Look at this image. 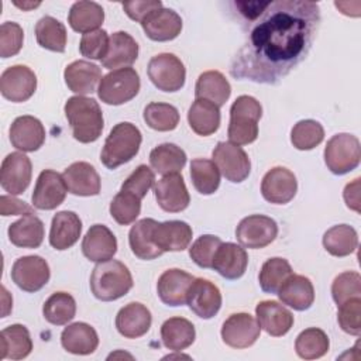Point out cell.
<instances>
[{
	"instance_id": "1",
	"label": "cell",
	"mask_w": 361,
	"mask_h": 361,
	"mask_svg": "<svg viewBox=\"0 0 361 361\" xmlns=\"http://www.w3.org/2000/svg\"><path fill=\"white\" fill-rule=\"evenodd\" d=\"M320 25L317 3L307 0L269 1L254 21L230 65L240 80L276 83L309 54Z\"/></svg>"
},
{
	"instance_id": "2",
	"label": "cell",
	"mask_w": 361,
	"mask_h": 361,
	"mask_svg": "<svg viewBox=\"0 0 361 361\" xmlns=\"http://www.w3.org/2000/svg\"><path fill=\"white\" fill-rule=\"evenodd\" d=\"M63 110L76 141L89 144L102 135L104 120L102 109L94 99L86 96L69 97Z\"/></svg>"
},
{
	"instance_id": "3",
	"label": "cell",
	"mask_w": 361,
	"mask_h": 361,
	"mask_svg": "<svg viewBox=\"0 0 361 361\" xmlns=\"http://www.w3.org/2000/svg\"><path fill=\"white\" fill-rule=\"evenodd\" d=\"M133 288V276L128 268L117 261L97 262L90 275V289L96 299L111 302L123 298Z\"/></svg>"
},
{
	"instance_id": "4",
	"label": "cell",
	"mask_w": 361,
	"mask_h": 361,
	"mask_svg": "<svg viewBox=\"0 0 361 361\" xmlns=\"http://www.w3.org/2000/svg\"><path fill=\"white\" fill-rule=\"evenodd\" d=\"M141 141V131L134 124L128 121L118 123L111 128L104 141L100 161L106 168L116 169L138 154Z\"/></svg>"
},
{
	"instance_id": "5",
	"label": "cell",
	"mask_w": 361,
	"mask_h": 361,
	"mask_svg": "<svg viewBox=\"0 0 361 361\" xmlns=\"http://www.w3.org/2000/svg\"><path fill=\"white\" fill-rule=\"evenodd\" d=\"M262 116L259 102L252 96H238L230 109L228 140L235 145H247L258 137V121Z\"/></svg>"
},
{
	"instance_id": "6",
	"label": "cell",
	"mask_w": 361,
	"mask_h": 361,
	"mask_svg": "<svg viewBox=\"0 0 361 361\" xmlns=\"http://www.w3.org/2000/svg\"><path fill=\"white\" fill-rule=\"evenodd\" d=\"M140 76L133 68H120L104 75L97 87L99 99L111 106H120L134 99L140 92Z\"/></svg>"
},
{
	"instance_id": "7",
	"label": "cell",
	"mask_w": 361,
	"mask_h": 361,
	"mask_svg": "<svg viewBox=\"0 0 361 361\" xmlns=\"http://www.w3.org/2000/svg\"><path fill=\"white\" fill-rule=\"evenodd\" d=\"M361 145L360 140L347 133L333 135L324 148V162L334 175H344L360 165Z\"/></svg>"
},
{
	"instance_id": "8",
	"label": "cell",
	"mask_w": 361,
	"mask_h": 361,
	"mask_svg": "<svg viewBox=\"0 0 361 361\" xmlns=\"http://www.w3.org/2000/svg\"><path fill=\"white\" fill-rule=\"evenodd\" d=\"M147 73L149 80L162 92H178L183 87L186 69L182 61L169 52L158 54L148 62Z\"/></svg>"
},
{
	"instance_id": "9",
	"label": "cell",
	"mask_w": 361,
	"mask_h": 361,
	"mask_svg": "<svg viewBox=\"0 0 361 361\" xmlns=\"http://www.w3.org/2000/svg\"><path fill=\"white\" fill-rule=\"evenodd\" d=\"M212 158L223 176L233 183H240L250 175L251 162L240 145L230 141H220L214 147Z\"/></svg>"
},
{
	"instance_id": "10",
	"label": "cell",
	"mask_w": 361,
	"mask_h": 361,
	"mask_svg": "<svg viewBox=\"0 0 361 361\" xmlns=\"http://www.w3.org/2000/svg\"><path fill=\"white\" fill-rule=\"evenodd\" d=\"M278 235V224L274 219L264 214H251L244 217L237 228L235 237L245 248L259 250L269 245Z\"/></svg>"
},
{
	"instance_id": "11",
	"label": "cell",
	"mask_w": 361,
	"mask_h": 361,
	"mask_svg": "<svg viewBox=\"0 0 361 361\" xmlns=\"http://www.w3.org/2000/svg\"><path fill=\"white\" fill-rule=\"evenodd\" d=\"M51 276L48 262L39 255H25L16 259L11 268L13 282L25 292H37L44 288Z\"/></svg>"
},
{
	"instance_id": "12",
	"label": "cell",
	"mask_w": 361,
	"mask_h": 361,
	"mask_svg": "<svg viewBox=\"0 0 361 361\" xmlns=\"http://www.w3.org/2000/svg\"><path fill=\"white\" fill-rule=\"evenodd\" d=\"M37 89V76L25 65H13L0 76V92L10 102L28 100Z\"/></svg>"
},
{
	"instance_id": "13",
	"label": "cell",
	"mask_w": 361,
	"mask_h": 361,
	"mask_svg": "<svg viewBox=\"0 0 361 361\" xmlns=\"http://www.w3.org/2000/svg\"><path fill=\"white\" fill-rule=\"evenodd\" d=\"M261 327L250 313H233L221 326V338L231 348H248L259 338Z\"/></svg>"
},
{
	"instance_id": "14",
	"label": "cell",
	"mask_w": 361,
	"mask_h": 361,
	"mask_svg": "<svg viewBox=\"0 0 361 361\" xmlns=\"http://www.w3.org/2000/svg\"><path fill=\"white\" fill-rule=\"evenodd\" d=\"M31 175V161L23 152H11L1 162L0 183L10 195H21L28 188Z\"/></svg>"
},
{
	"instance_id": "15",
	"label": "cell",
	"mask_w": 361,
	"mask_h": 361,
	"mask_svg": "<svg viewBox=\"0 0 361 361\" xmlns=\"http://www.w3.org/2000/svg\"><path fill=\"white\" fill-rule=\"evenodd\" d=\"M298 190V180L292 171L285 166L269 169L261 182V193L264 199L274 204L289 203Z\"/></svg>"
},
{
	"instance_id": "16",
	"label": "cell",
	"mask_w": 361,
	"mask_h": 361,
	"mask_svg": "<svg viewBox=\"0 0 361 361\" xmlns=\"http://www.w3.org/2000/svg\"><path fill=\"white\" fill-rule=\"evenodd\" d=\"M154 195L159 207L169 213H178L189 206L190 196L180 173L164 175L154 185Z\"/></svg>"
},
{
	"instance_id": "17",
	"label": "cell",
	"mask_w": 361,
	"mask_h": 361,
	"mask_svg": "<svg viewBox=\"0 0 361 361\" xmlns=\"http://www.w3.org/2000/svg\"><path fill=\"white\" fill-rule=\"evenodd\" d=\"M66 192L68 188L62 175L52 169H45L37 179L31 196L32 204L39 210L56 209L65 200Z\"/></svg>"
},
{
	"instance_id": "18",
	"label": "cell",
	"mask_w": 361,
	"mask_h": 361,
	"mask_svg": "<svg viewBox=\"0 0 361 361\" xmlns=\"http://www.w3.org/2000/svg\"><path fill=\"white\" fill-rule=\"evenodd\" d=\"M193 281L195 276L182 269L172 268L165 271L157 283V292L161 302L168 306L186 305Z\"/></svg>"
},
{
	"instance_id": "19",
	"label": "cell",
	"mask_w": 361,
	"mask_h": 361,
	"mask_svg": "<svg viewBox=\"0 0 361 361\" xmlns=\"http://www.w3.org/2000/svg\"><path fill=\"white\" fill-rule=\"evenodd\" d=\"M186 303L200 319H212L221 306L220 289L207 279L195 278Z\"/></svg>"
},
{
	"instance_id": "20",
	"label": "cell",
	"mask_w": 361,
	"mask_h": 361,
	"mask_svg": "<svg viewBox=\"0 0 361 361\" xmlns=\"http://www.w3.org/2000/svg\"><path fill=\"white\" fill-rule=\"evenodd\" d=\"M10 141L14 148L23 152H34L45 141V128L37 117L20 116L10 127Z\"/></svg>"
},
{
	"instance_id": "21",
	"label": "cell",
	"mask_w": 361,
	"mask_h": 361,
	"mask_svg": "<svg viewBox=\"0 0 361 361\" xmlns=\"http://www.w3.org/2000/svg\"><path fill=\"white\" fill-rule=\"evenodd\" d=\"M141 27L145 35L152 41H171L175 39L182 31L180 16L171 8H158L148 14Z\"/></svg>"
},
{
	"instance_id": "22",
	"label": "cell",
	"mask_w": 361,
	"mask_h": 361,
	"mask_svg": "<svg viewBox=\"0 0 361 361\" xmlns=\"http://www.w3.org/2000/svg\"><path fill=\"white\" fill-rule=\"evenodd\" d=\"M83 255L93 262L109 261L117 252V240L111 230L103 224L92 226L82 241Z\"/></svg>"
},
{
	"instance_id": "23",
	"label": "cell",
	"mask_w": 361,
	"mask_h": 361,
	"mask_svg": "<svg viewBox=\"0 0 361 361\" xmlns=\"http://www.w3.org/2000/svg\"><path fill=\"white\" fill-rule=\"evenodd\" d=\"M62 178L72 195L96 196L100 193V176L89 162H73L63 171Z\"/></svg>"
},
{
	"instance_id": "24",
	"label": "cell",
	"mask_w": 361,
	"mask_h": 361,
	"mask_svg": "<svg viewBox=\"0 0 361 361\" xmlns=\"http://www.w3.org/2000/svg\"><path fill=\"white\" fill-rule=\"evenodd\" d=\"M257 322L272 337L285 336L293 326V314L275 300H262L255 307Z\"/></svg>"
},
{
	"instance_id": "25",
	"label": "cell",
	"mask_w": 361,
	"mask_h": 361,
	"mask_svg": "<svg viewBox=\"0 0 361 361\" xmlns=\"http://www.w3.org/2000/svg\"><path fill=\"white\" fill-rule=\"evenodd\" d=\"M155 245L162 251H183L192 241V227L180 220L158 223L152 231Z\"/></svg>"
},
{
	"instance_id": "26",
	"label": "cell",
	"mask_w": 361,
	"mask_h": 361,
	"mask_svg": "<svg viewBox=\"0 0 361 361\" xmlns=\"http://www.w3.org/2000/svg\"><path fill=\"white\" fill-rule=\"evenodd\" d=\"M152 323L151 312L138 302H131L121 307L116 316V329L126 338H138L144 336Z\"/></svg>"
},
{
	"instance_id": "27",
	"label": "cell",
	"mask_w": 361,
	"mask_h": 361,
	"mask_svg": "<svg viewBox=\"0 0 361 361\" xmlns=\"http://www.w3.org/2000/svg\"><path fill=\"white\" fill-rule=\"evenodd\" d=\"M82 221L75 212L62 210L52 217L49 244L59 251L71 248L80 237Z\"/></svg>"
},
{
	"instance_id": "28",
	"label": "cell",
	"mask_w": 361,
	"mask_h": 361,
	"mask_svg": "<svg viewBox=\"0 0 361 361\" xmlns=\"http://www.w3.org/2000/svg\"><path fill=\"white\" fill-rule=\"evenodd\" d=\"M248 265V255L241 245L221 243L217 248L212 268L226 279H238L244 275Z\"/></svg>"
},
{
	"instance_id": "29",
	"label": "cell",
	"mask_w": 361,
	"mask_h": 361,
	"mask_svg": "<svg viewBox=\"0 0 361 361\" xmlns=\"http://www.w3.org/2000/svg\"><path fill=\"white\" fill-rule=\"evenodd\" d=\"M63 78L71 92L83 96L93 93L103 76L97 65L87 61H75L65 68Z\"/></svg>"
},
{
	"instance_id": "30",
	"label": "cell",
	"mask_w": 361,
	"mask_h": 361,
	"mask_svg": "<svg viewBox=\"0 0 361 361\" xmlns=\"http://www.w3.org/2000/svg\"><path fill=\"white\" fill-rule=\"evenodd\" d=\"M138 56V44L126 31H117L110 35L109 49L106 56L102 59L103 68L120 69L135 62Z\"/></svg>"
},
{
	"instance_id": "31",
	"label": "cell",
	"mask_w": 361,
	"mask_h": 361,
	"mask_svg": "<svg viewBox=\"0 0 361 361\" xmlns=\"http://www.w3.org/2000/svg\"><path fill=\"white\" fill-rule=\"evenodd\" d=\"M278 296L283 305L295 310H307L314 302V288L309 278L292 274L278 289Z\"/></svg>"
},
{
	"instance_id": "32",
	"label": "cell",
	"mask_w": 361,
	"mask_h": 361,
	"mask_svg": "<svg viewBox=\"0 0 361 361\" xmlns=\"http://www.w3.org/2000/svg\"><path fill=\"white\" fill-rule=\"evenodd\" d=\"M62 347L76 355H87L96 351L99 345V336L96 330L83 322L69 324L61 334Z\"/></svg>"
},
{
	"instance_id": "33",
	"label": "cell",
	"mask_w": 361,
	"mask_h": 361,
	"mask_svg": "<svg viewBox=\"0 0 361 361\" xmlns=\"http://www.w3.org/2000/svg\"><path fill=\"white\" fill-rule=\"evenodd\" d=\"M8 240L20 248H38L44 240V223L35 213L23 214L8 227Z\"/></svg>"
},
{
	"instance_id": "34",
	"label": "cell",
	"mask_w": 361,
	"mask_h": 361,
	"mask_svg": "<svg viewBox=\"0 0 361 361\" xmlns=\"http://www.w3.org/2000/svg\"><path fill=\"white\" fill-rule=\"evenodd\" d=\"M32 351L30 331L23 324H11L0 333V358L23 360Z\"/></svg>"
},
{
	"instance_id": "35",
	"label": "cell",
	"mask_w": 361,
	"mask_h": 361,
	"mask_svg": "<svg viewBox=\"0 0 361 361\" xmlns=\"http://www.w3.org/2000/svg\"><path fill=\"white\" fill-rule=\"evenodd\" d=\"M231 94V86L226 76L219 71H206L199 75L195 96L196 99H204L214 103L217 107L226 104Z\"/></svg>"
},
{
	"instance_id": "36",
	"label": "cell",
	"mask_w": 361,
	"mask_h": 361,
	"mask_svg": "<svg viewBox=\"0 0 361 361\" xmlns=\"http://www.w3.org/2000/svg\"><path fill=\"white\" fill-rule=\"evenodd\" d=\"M188 123L197 135H212L220 127V107L209 100L196 99L188 111Z\"/></svg>"
},
{
	"instance_id": "37",
	"label": "cell",
	"mask_w": 361,
	"mask_h": 361,
	"mask_svg": "<svg viewBox=\"0 0 361 361\" xmlns=\"http://www.w3.org/2000/svg\"><path fill=\"white\" fill-rule=\"evenodd\" d=\"M157 221L154 219H141L134 223L128 233V243L133 254L140 259H154L164 252L155 245L152 231Z\"/></svg>"
},
{
	"instance_id": "38",
	"label": "cell",
	"mask_w": 361,
	"mask_h": 361,
	"mask_svg": "<svg viewBox=\"0 0 361 361\" xmlns=\"http://www.w3.org/2000/svg\"><path fill=\"white\" fill-rule=\"evenodd\" d=\"M104 21V11L103 7L94 1L80 0L72 4L68 23L73 31L87 34L92 31L99 30V27Z\"/></svg>"
},
{
	"instance_id": "39",
	"label": "cell",
	"mask_w": 361,
	"mask_h": 361,
	"mask_svg": "<svg viewBox=\"0 0 361 361\" xmlns=\"http://www.w3.org/2000/svg\"><path fill=\"white\" fill-rule=\"evenodd\" d=\"M195 337V326L188 319L171 317L161 326V340L168 350L182 351L192 345Z\"/></svg>"
},
{
	"instance_id": "40",
	"label": "cell",
	"mask_w": 361,
	"mask_h": 361,
	"mask_svg": "<svg viewBox=\"0 0 361 361\" xmlns=\"http://www.w3.org/2000/svg\"><path fill=\"white\" fill-rule=\"evenodd\" d=\"M149 164L161 175L179 173L186 164V154L176 144L165 142L151 151Z\"/></svg>"
},
{
	"instance_id": "41",
	"label": "cell",
	"mask_w": 361,
	"mask_h": 361,
	"mask_svg": "<svg viewBox=\"0 0 361 361\" xmlns=\"http://www.w3.org/2000/svg\"><path fill=\"white\" fill-rule=\"evenodd\" d=\"M326 251L334 257H347L358 245L357 231L348 224H337L329 228L323 235Z\"/></svg>"
},
{
	"instance_id": "42",
	"label": "cell",
	"mask_w": 361,
	"mask_h": 361,
	"mask_svg": "<svg viewBox=\"0 0 361 361\" xmlns=\"http://www.w3.org/2000/svg\"><path fill=\"white\" fill-rule=\"evenodd\" d=\"M35 38L39 47L54 52H63L68 39L66 28L59 20L45 16L35 25Z\"/></svg>"
},
{
	"instance_id": "43",
	"label": "cell",
	"mask_w": 361,
	"mask_h": 361,
	"mask_svg": "<svg viewBox=\"0 0 361 361\" xmlns=\"http://www.w3.org/2000/svg\"><path fill=\"white\" fill-rule=\"evenodd\" d=\"M76 302L66 292L52 293L42 306V314L47 322L55 326H63L75 317Z\"/></svg>"
},
{
	"instance_id": "44",
	"label": "cell",
	"mask_w": 361,
	"mask_h": 361,
	"mask_svg": "<svg viewBox=\"0 0 361 361\" xmlns=\"http://www.w3.org/2000/svg\"><path fill=\"white\" fill-rule=\"evenodd\" d=\"M190 178L200 195H212L220 186V171L213 161L206 158H196L190 162Z\"/></svg>"
},
{
	"instance_id": "45",
	"label": "cell",
	"mask_w": 361,
	"mask_h": 361,
	"mask_svg": "<svg viewBox=\"0 0 361 361\" xmlns=\"http://www.w3.org/2000/svg\"><path fill=\"white\" fill-rule=\"evenodd\" d=\"M292 267L285 258L274 257L267 259L259 271V286L267 293H276L282 283L292 275Z\"/></svg>"
},
{
	"instance_id": "46",
	"label": "cell",
	"mask_w": 361,
	"mask_h": 361,
	"mask_svg": "<svg viewBox=\"0 0 361 361\" xmlns=\"http://www.w3.org/2000/svg\"><path fill=\"white\" fill-rule=\"evenodd\" d=\"M330 347V341L327 334L317 329L310 327L303 330L295 341L296 354L303 360H316L323 357Z\"/></svg>"
},
{
	"instance_id": "47",
	"label": "cell",
	"mask_w": 361,
	"mask_h": 361,
	"mask_svg": "<svg viewBox=\"0 0 361 361\" xmlns=\"http://www.w3.org/2000/svg\"><path fill=\"white\" fill-rule=\"evenodd\" d=\"M144 121L157 131H172L179 124V111L169 103L152 102L144 109Z\"/></svg>"
},
{
	"instance_id": "48",
	"label": "cell",
	"mask_w": 361,
	"mask_h": 361,
	"mask_svg": "<svg viewBox=\"0 0 361 361\" xmlns=\"http://www.w3.org/2000/svg\"><path fill=\"white\" fill-rule=\"evenodd\" d=\"M324 138V130L316 120H300L290 131V142L296 149L307 151L317 147Z\"/></svg>"
},
{
	"instance_id": "49",
	"label": "cell",
	"mask_w": 361,
	"mask_h": 361,
	"mask_svg": "<svg viewBox=\"0 0 361 361\" xmlns=\"http://www.w3.org/2000/svg\"><path fill=\"white\" fill-rule=\"evenodd\" d=\"M140 212L141 199L130 192L120 190L110 203V214L121 226H128L134 223Z\"/></svg>"
},
{
	"instance_id": "50",
	"label": "cell",
	"mask_w": 361,
	"mask_h": 361,
	"mask_svg": "<svg viewBox=\"0 0 361 361\" xmlns=\"http://www.w3.org/2000/svg\"><path fill=\"white\" fill-rule=\"evenodd\" d=\"M331 296L337 306L348 299L361 298V276L355 271H345L337 275L331 283Z\"/></svg>"
},
{
	"instance_id": "51",
	"label": "cell",
	"mask_w": 361,
	"mask_h": 361,
	"mask_svg": "<svg viewBox=\"0 0 361 361\" xmlns=\"http://www.w3.org/2000/svg\"><path fill=\"white\" fill-rule=\"evenodd\" d=\"M221 240L212 234L200 235L189 248V255L200 268H212L213 258L220 247Z\"/></svg>"
},
{
	"instance_id": "52",
	"label": "cell",
	"mask_w": 361,
	"mask_h": 361,
	"mask_svg": "<svg viewBox=\"0 0 361 361\" xmlns=\"http://www.w3.org/2000/svg\"><path fill=\"white\" fill-rule=\"evenodd\" d=\"M337 322L341 330L351 336L361 333V298H353L338 306Z\"/></svg>"
},
{
	"instance_id": "53",
	"label": "cell",
	"mask_w": 361,
	"mask_h": 361,
	"mask_svg": "<svg viewBox=\"0 0 361 361\" xmlns=\"http://www.w3.org/2000/svg\"><path fill=\"white\" fill-rule=\"evenodd\" d=\"M24 31L20 24L6 21L0 27V56L10 58L20 52L23 48Z\"/></svg>"
},
{
	"instance_id": "54",
	"label": "cell",
	"mask_w": 361,
	"mask_h": 361,
	"mask_svg": "<svg viewBox=\"0 0 361 361\" xmlns=\"http://www.w3.org/2000/svg\"><path fill=\"white\" fill-rule=\"evenodd\" d=\"M109 39L110 37L104 30H96L87 34L82 35L80 44H79V51L83 56L89 59H103L107 54L109 49Z\"/></svg>"
},
{
	"instance_id": "55",
	"label": "cell",
	"mask_w": 361,
	"mask_h": 361,
	"mask_svg": "<svg viewBox=\"0 0 361 361\" xmlns=\"http://www.w3.org/2000/svg\"><path fill=\"white\" fill-rule=\"evenodd\" d=\"M154 182H155V175L152 169L147 165H138L135 171L123 182L120 190L130 192L137 197L142 199L147 196Z\"/></svg>"
},
{
	"instance_id": "56",
	"label": "cell",
	"mask_w": 361,
	"mask_h": 361,
	"mask_svg": "<svg viewBox=\"0 0 361 361\" xmlns=\"http://www.w3.org/2000/svg\"><path fill=\"white\" fill-rule=\"evenodd\" d=\"M123 8L126 14L134 20L142 23V20L151 14L152 11L162 8V3L159 0H142V1H126L123 3Z\"/></svg>"
},
{
	"instance_id": "57",
	"label": "cell",
	"mask_w": 361,
	"mask_h": 361,
	"mask_svg": "<svg viewBox=\"0 0 361 361\" xmlns=\"http://www.w3.org/2000/svg\"><path fill=\"white\" fill-rule=\"evenodd\" d=\"M27 213H34V210L25 202L13 197V195L11 196L3 195L0 197V214L1 216H17V214L23 216Z\"/></svg>"
},
{
	"instance_id": "58",
	"label": "cell",
	"mask_w": 361,
	"mask_h": 361,
	"mask_svg": "<svg viewBox=\"0 0 361 361\" xmlns=\"http://www.w3.org/2000/svg\"><path fill=\"white\" fill-rule=\"evenodd\" d=\"M344 202L348 209L360 213V178H355L353 182L347 183L344 188Z\"/></svg>"
},
{
	"instance_id": "59",
	"label": "cell",
	"mask_w": 361,
	"mask_h": 361,
	"mask_svg": "<svg viewBox=\"0 0 361 361\" xmlns=\"http://www.w3.org/2000/svg\"><path fill=\"white\" fill-rule=\"evenodd\" d=\"M269 4V1L267 3H235L237 8H240V13L248 18V21H254L257 17H259L262 14V11L267 8V6Z\"/></svg>"
},
{
	"instance_id": "60",
	"label": "cell",
	"mask_w": 361,
	"mask_h": 361,
	"mask_svg": "<svg viewBox=\"0 0 361 361\" xmlns=\"http://www.w3.org/2000/svg\"><path fill=\"white\" fill-rule=\"evenodd\" d=\"M1 296H3V316L1 317H6L7 313L11 310L13 307V300H6V290H4V286H1Z\"/></svg>"
},
{
	"instance_id": "61",
	"label": "cell",
	"mask_w": 361,
	"mask_h": 361,
	"mask_svg": "<svg viewBox=\"0 0 361 361\" xmlns=\"http://www.w3.org/2000/svg\"><path fill=\"white\" fill-rule=\"evenodd\" d=\"M41 3H18V1H14V6H17L18 8H21V10H31V8H35V7H38Z\"/></svg>"
},
{
	"instance_id": "62",
	"label": "cell",
	"mask_w": 361,
	"mask_h": 361,
	"mask_svg": "<svg viewBox=\"0 0 361 361\" xmlns=\"http://www.w3.org/2000/svg\"><path fill=\"white\" fill-rule=\"evenodd\" d=\"M165 358L171 360V358H189V357L188 355H182V354H175V355H166Z\"/></svg>"
}]
</instances>
